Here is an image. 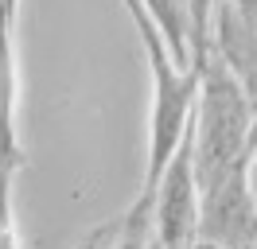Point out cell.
I'll use <instances>...</instances> for the list:
<instances>
[{"label": "cell", "mask_w": 257, "mask_h": 249, "mask_svg": "<svg viewBox=\"0 0 257 249\" xmlns=\"http://www.w3.org/2000/svg\"><path fill=\"white\" fill-rule=\"evenodd\" d=\"M128 16L137 24V35H141V51L148 59V70H152V121H148V168H145V183H141V195L145 199L152 195V187L160 179L164 164L172 160V152L183 140V129L191 125L195 113V93H199V66H179L172 59V51L164 43L160 28L152 24V16L141 0H125Z\"/></svg>", "instance_id": "obj_1"}, {"label": "cell", "mask_w": 257, "mask_h": 249, "mask_svg": "<svg viewBox=\"0 0 257 249\" xmlns=\"http://www.w3.org/2000/svg\"><path fill=\"white\" fill-rule=\"evenodd\" d=\"M152 214V241L156 249H187L199 241V187L191 171V125L183 129V140L164 164L160 179L148 195Z\"/></svg>", "instance_id": "obj_2"}, {"label": "cell", "mask_w": 257, "mask_h": 249, "mask_svg": "<svg viewBox=\"0 0 257 249\" xmlns=\"http://www.w3.org/2000/svg\"><path fill=\"white\" fill-rule=\"evenodd\" d=\"M152 16V24L160 28L164 43L172 51V59L179 66H195V16H191V0H141Z\"/></svg>", "instance_id": "obj_3"}, {"label": "cell", "mask_w": 257, "mask_h": 249, "mask_svg": "<svg viewBox=\"0 0 257 249\" xmlns=\"http://www.w3.org/2000/svg\"><path fill=\"white\" fill-rule=\"evenodd\" d=\"M16 24L0 20V152H20L16 133V101H20V78H16V47H12Z\"/></svg>", "instance_id": "obj_4"}, {"label": "cell", "mask_w": 257, "mask_h": 249, "mask_svg": "<svg viewBox=\"0 0 257 249\" xmlns=\"http://www.w3.org/2000/svg\"><path fill=\"white\" fill-rule=\"evenodd\" d=\"M24 148L20 152H0V249L16 245V218H12V195H16V175L24 168Z\"/></svg>", "instance_id": "obj_5"}, {"label": "cell", "mask_w": 257, "mask_h": 249, "mask_svg": "<svg viewBox=\"0 0 257 249\" xmlns=\"http://www.w3.org/2000/svg\"><path fill=\"white\" fill-rule=\"evenodd\" d=\"M245 183H249V195H253V206H257V140L249 144V160H245Z\"/></svg>", "instance_id": "obj_6"}, {"label": "cell", "mask_w": 257, "mask_h": 249, "mask_svg": "<svg viewBox=\"0 0 257 249\" xmlns=\"http://www.w3.org/2000/svg\"><path fill=\"white\" fill-rule=\"evenodd\" d=\"M16 16H20V0H0V20L16 24Z\"/></svg>", "instance_id": "obj_7"}, {"label": "cell", "mask_w": 257, "mask_h": 249, "mask_svg": "<svg viewBox=\"0 0 257 249\" xmlns=\"http://www.w3.org/2000/svg\"><path fill=\"white\" fill-rule=\"evenodd\" d=\"M234 8H241V12H257V0H230Z\"/></svg>", "instance_id": "obj_8"}, {"label": "cell", "mask_w": 257, "mask_h": 249, "mask_svg": "<svg viewBox=\"0 0 257 249\" xmlns=\"http://www.w3.org/2000/svg\"><path fill=\"white\" fill-rule=\"evenodd\" d=\"M187 249H218V245H210V241H191Z\"/></svg>", "instance_id": "obj_9"}, {"label": "cell", "mask_w": 257, "mask_h": 249, "mask_svg": "<svg viewBox=\"0 0 257 249\" xmlns=\"http://www.w3.org/2000/svg\"><path fill=\"white\" fill-rule=\"evenodd\" d=\"M238 249H257V237H253V241H245V245H238Z\"/></svg>", "instance_id": "obj_10"}]
</instances>
